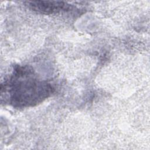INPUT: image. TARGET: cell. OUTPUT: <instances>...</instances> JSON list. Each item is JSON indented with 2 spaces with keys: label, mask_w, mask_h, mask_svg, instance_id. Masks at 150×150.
<instances>
[{
  "label": "cell",
  "mask_w": 150,
  "mask_h": 150,
  "mask_svg": "<svg viewBox=\"0 0 150 150\" xmlns=\"http://www.w3.org/2000/svg\"><path fill=\"white\" fill-rule=\"evenodd\" d=\"M31 70L19 67L6 87L11 103L16 107L33 105L47 98L52 92L47 83L30 78Z\"/></svg>",
  "instance_id": "cell-1"
},
{
  "label": "cell",
  "mask_w": 150,
  "mask_h": 150,
  "mask_svg": "<svg viewBox=\"0 0 150 150\" xmlns=\"http://www.w3.org/2000/svg\"><path fill=\"white\" fill-rule=\"evenodd\" d=\"M27 5L33 11L47 14L57 12L68 8L66 4L58 1H29L27 2Z\"/></svg>",
  "instance_id": "cell-2"
}]
</instances>
